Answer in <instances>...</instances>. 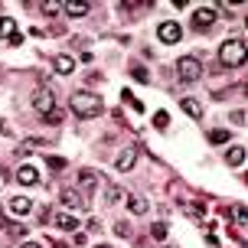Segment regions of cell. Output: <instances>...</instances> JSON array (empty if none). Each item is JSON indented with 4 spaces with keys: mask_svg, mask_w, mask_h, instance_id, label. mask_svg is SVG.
Instances as JSON below:
<instances>
[{
    "mask_svg": "<svg viewBox=\"0 0 248 248\" xmlns=\"http://www.w3.org/2000/svg\"><path fill=\"white\" fill-rule=\"evenodd\" d=\"M101 98L95 92H72V98H69V111L75 118H98L101 114Z\"/></svg>",
    "mask_w": 248,
    "mask_h": 248,
    "instance_id": "6da1fadb",
    "label": "cell"
},
{
    "mask_svg": "<svg viewBox=\"0 0 248 248\" xmlns=\"http://www.w3.org/2000/svg\"><path fill=\"white\" fill-rule=\"evenodd\" d=\"M245 59H248L245 39H225L219 46V65L222 69H238V65H245Z\"/></svg>",
    "mask_w": 248,
    "mask_h": 248,
    "instance_id": "7a4b0ae2",
    "label": "cell"
},
{
    "mask_svg": "<svg viewBox=\"0 0 248 248\" xmlns=\"http://www.w3.org/2000/svg\"><path fill=\"white\" fill-rule=\"evenodd\" d=\"M176 78L186 82V85L199 82V78H202V62H199L196 56H183V59L176 62Z\"/></svg>",
    "mask_w": 248,
    "mask_h": 248,
    "instance_id": "3957f363",
    "label": "cell"
},
{
    "mask_svg": "<svg viewBox=\"0 0 248 248\" xmlns=\"http://www.w3.org/2000/svg\"><path fill=\"white\" fill-rule=\"evenodd\" d=\"M33 108H36V114L46 118V114L56 108V92H52L49 85H39L36 92H33Z\"/></svg>",
    "mask_w": 248,
    "mask_h": 248,
    "instance_id": "277c9868",
    "label": "cell"
},
{
    "mask_svg": "<svg viewBox=\"0 0 248 248\" xmlns=\"http://www.w3.org/2000/svg\"><path fill=\"white\" fill-rule=\"evenodd\" d=\"M180 36H183V30H180V23H173V20H167V23L157 26V39H160L163 46H173V43H180Z\"/></svg>",
    "mask_w": 248,
    "mask_h": 248,
    "instance_id": "5b68a950",
    "label": "cell"
},
{
    "mask_svg": "<svg viewBox=\"0 0 248 248\" xmlns=\"http://www.w3.org/2000/svg\"><path fill=\"white\" fill-rule=\"evenodd\" d=\"M137 154H140V150H137L134 144H131V147H124V150H121V157L114 160V170H121V173H127V170H134Z\"/></svg>",
    "mask_w": 248,
    "mask_h": 248,
    "instance_id": "8992f818",
    "label": "cell"
},
{
    "mask_svg": "<svg viewBox=\"0 0 248 248\" xmlns=\"http://www.w3.org/2000/svg\"><path fill=\"white\" fill-rule=\"evenodd\" d=\"M13 176H16V183H20V186H36L39 183V170L33 167V163H23Z\"/></svg>",
    "mask_w": 248,
    "mask_h": 248,
    "instance_id": "52a82bcc",
    "label": "cell"
},
{
    "mask_svg": "<svg viewBox=\"0 0 248 248\" xmlns=\"http://www.w3.org/2000/svg\"><path fill=\"white\" fill-rule=\"evenodd\" d=\"M216 16H219V13L212 10V7H199V10H193V26L206 30V26H212V23H216Z\"/></svg>",
    "mask_w": 248,
    "mask_h": 248,
    "instance_id": "ba28073f",
    "label": "cell"
},
{
    "mask_svg": "<svg viewBox=\"0 0 248 248\" xmlns=\"http://www.w3.org/2000/svg\"><path fill=\"white\" fill-rule=\"evenodd\" d=\"M52 225L62 229V232H75V229H78V219L69 216V212H56V216H52Z\"/></svg>",
    "mask_w": 248,
    "mask_h": 248,
    "instance_id": "9c48e42d",
    "label": "cell"
},
{
    "mask_svg": "<svg viewBox=\"0 0 248 248\" xmlns=\"http://www.w3.org/2000/svg\"><path fill=\"white\" fill-rule=\"evenodd\" d=\"M30 209H33V199L30 196H10V212L13 216H26Z\"/></svg>",
    "mask_w": 248,
    "mask_h": 248,
    "instance_id": "30bf717a",
    "label": "cell"
},
{
    "mask_svg": "<svg viewBox=\"0 0 248 248\" xmlns=\"http://www.w3.org/2000/svg\"><path fill=\"white\" fill-rule=\"evenodd\" d=\"M88 10H92V7L82 3V0H69V3H62V13H69V16H75V20H78V16H85Z\"/></svg>",
    "mask_w": 248,
    "mask_h": 248,
    "instance_id": "8fae6325",
    "label": "cell"
},
{
    "mask_svg": "<svg viewBox=\"0 0 248 248\" xmlns=\"http://www.w3.org/2000/svg\"><path fill=\"white\" fill-rule=\"evenodd\" d=\"M225 163H229V167H242V163H245V147H242V144L229 147L225 150Z\"/></svg>",
    "mask_w": 248,
    "mask_h": 248,
    "instance_id": "7c38bea8",
    "label": "cell"
},
{
    "mask_svg": "<svg viewBox=\"0 0 248 248\" xmlns=\"http://www.w3.org/2000/svg\"><path fill=\"white\" fill-rule=\"evenodd\" d=\"M59 199H62V206H69V209L82 206V196H78V189H72V186H65V189L59 193Z\"/></svg>",
    "mask_w": 248,
    "mask_h": 248,
    "instance_id": "4fadbf2b",
    "label": "cell"
},
{
    "mask_svg": "<svg viewBox=\"0 0 248 248\" xmlns=\"http://www.w3.org/2000/svg\"><path fill=\"white\" fill-rule=\"evenodd\" d=\"M127 209L134 212V216H144V212L150 209V202L144 196H127Z\"/></svg>",
    "mask_w": 248,
    "mask_h": 248,
    "instance_id": "5bb4252c",
    "label": "cell"
},
{
    "mask_svg": "<svg viewBox=\"0 0 248 248\" xmlns=\"http://www.w3.org/2000/svg\"><path fill=\"white\" fill-rule=\"evenodd\" d=\"M52 65H56V72H59V75H72L75 59H72V56H56V62H52Z\"/></svg>",
    "mask_w": 248,
    "mask_h": 248,
    "instance_id": "9a60e30c",
    "label": "cell"
},
{
    "mask_svg": "<svg viewBox=\"0 0 248 248\" xmlns=\"http://www.w3.org/2000/svg\"><path fill=\"white\" fill-rule=\"evenodd\" d=\"M180 108H183L189 118H202V105L196 98H180Z\"/></svg>",
    "mask_w": 248,
    "mask_h": 248,
    "instance_id": "2e32d148",
    "label": "cell"
},
{
    "mask_svg": "<svg viewBox=\"0 0 248 248\" xmlns=\"http://www.w3.org/2000/svg\"><path fill=\"white\" fill-rule=\"evenodd\" d=\"M13 33H16V23H13L10 16H0V36H3V39H10Z\"/></svg>",
    "mask_w": 248,
    "mask_h": 248,
    "instance_id": "e0dca14e",
    "label": "cell"
},
{
    "mask_svg": "<svg viewBox=\"0 0 248 248\" xmlns=\"http://www.w3.org/2000/svg\"><path fill=\"white\" fill-rule=\"evenodd\" d=\"M39 10L46 13V16H59V13H62V3H56V0H43V3H39Z\"/></svg>",
    "mask_w": 248,
    "mask_h": 248,
    "instance_id": "ac0fdd59",
    "label": "cell"
},
{
    "mask_svg": "<svg viewBox=\"0 0 248 248\" xmlns=\"http://www.w3.org/2000/svg\"><path fill=\"white\" fill-rule=\"evenodd\" d=\"M78 183H82L88 193H92V189H95V183H98V176L92 173V170H82V173H78Z\"/></svg>",
    "mask_w": 248,
    "mask_h": 248,
    "instance_id": "d6986e66",
    "label": "cell"
},
{
    "mask_svg": "<svg viewBox=\"0 0 248 248\" xmlns=\"http://www.w3.org/2000/svg\"><path fill=\"white\" fill-rule=\"evenodd\" d=\"M229 131L225 127H216V131H209V144H229Z\"/></svg>",
    "mask_w": 248,
    "mask_h": 248,
    "instance_id": "ffe728a7",
    "label": "cell"
},
{
    "mask_svg": "<svg viewBox=\"0 0 248 248\" xmlns=\"http://www.w3.org/2000/svg\"><path fill=\"white\" fill-rule=\"evenodd\" d=\"M167 124H170V114H167V111L154 114V127H157V131H167Z\"/></svg>",
    "mask_w": 248,
    "mask_h": 248,
    "instance_id": "44dd1931",
    "label": "cell"
},
{
    "mask_svg": "<svg viewBox=\"0 0 248 248\" xmlns=\"http://www.w3.org/2000/svg\"><path fill=\"white\" fill-rule=\"evenodd\" d=\"M124 196H127V193H124L121 186H111V189H108V196H105V199H108V202H111V206H114V202H121Z\"/></svg>",
    "mask_w": 248,
    "mask_h": 248,
    "instance_id": "7402d4cb",
    "label": "cell"
},
{
    "mask_svg": "<svg viewBox=\"0 0 248 248\" xmlns=\"http://www.w3.org/2000/svg\"><path fill=\"white\" fill-rule=\"evenodd\" d=\"M232 219H235L238 225L248 222V209H245V206H232Z\"/></svg>",
    "mask_w": 248,
    "mask_h": 248,
    "instance_id": "603a6c76",
    "label": "cell"
},
{
    "mask_svg": "<svg viewBox=\"0 0 248 248\" xmlns=\"http://www.w3.org/2000/svg\"><path fill=\"white\" fill-rule=\"evenodd\" d=\"M131 75H134L137 82H147V78H150V72L144 69V65H131Z\"/></svg>",
    "mask_w": 248,
    "mask_h": 248,
    "instance_id": "cb8c5ba5",
    "label": "cell"
},
{
    "mask_svg": "<svg viewBox=\"0 0 248 248\" xmlns=\"http://www.w3.org/2000/svg\"><path fill=\"white\" fill-rule=\"evenodd\" d=\"M150 235H154V238H167V222H154Z\"/></svg>",
    "mask_w": 248,
    "mask_h": 248,
    "instance_id": "d4e9b609",
    "label": "cell"
},
{
    "mask_svg": "<svg viewBox=\"0 0 248 248\" xmlns=\"http://www.w3.org/2000/svg\"><path fill=\"white\" fill-rule=\"evenodd\" d=\"M124 101H127V105H134L137 111L144 114V101H140V98H134V95H131V92H124Z\"/></svg>",
    "mask_w": 248,
    "mask_h": 248,
    "instance_id": "484cf974",
    "label": "cell"
},
{
    "mask_svg": "<svg viewBox=\"0 0 248 248\" xmlns=\"http://www.w3.org/2000/svg\"><path fill=\"white\" fill-rule=\"evenodd\" d=\"M43 121H46V124H59V121H62V111H59V108H52V111L46 114Z\"/></svg>",
    "mask_w": 248,
    "mask_h": 248,
    "instance_id": "4316f807",
    "label": "cell"
},
{
    "mask_svg": "<svg viewBox=\"0 0 248 248\" xmlns=\"http://www.w3.org/2000/svg\"><path fill=\"white\" fill-rule=\"evenodd\" d=\"M114 232L127 238V235H131V225H127V222H114Z\"/></svg>",
    "mask_w": 248,
    "mask_h": 248,
    "instance_id": "83f0119b",
    "label": "cell"
},
{
    "mask_svg": "<svg viewBox=\"0 0 248 248\" xmlns=\"http://www.w3.org/2000/svg\"><path fill=\"white\" fill-rule=\"evenodd\" d=\"M46 163H49L52 170H65V160H62V157H49Z\"/></svg>",
    "mask_w": 248,
    "mask_h": 248,
    "instance_id": "f1b7e54d",
    "label": "cell"
},
{
    "mask_svg": "<svg viewBox=\"0 0 248 248\" xmlns=\"http://www.w3.org/2000/svg\"><path fill=\"white\" fill-rule=\"evenodd\" d=\"M232 121H235V124H245V111H232Z\"/></svg>",
    "mask_w": 248,
    "mask_h": 248,
    "instance_id": "f546056e",
    "label": "cell"
},
{
    "mask_svg": "<svg viewBox=\"0 0 248 248\" xmlns=\"http://www.w3.org/2000/svg\"><path fill=\"white\" fill-rule=\"evenodd\" d=\"M20 248H46V245H39V242H23Z\"/></svg>",
    "mask_w": 248,
    "mask_h": 248,
    "instance_id": "4dcf8cb0",
    "label": "cell"
},
{
    "mask_svg": "<svg viewBox=\"0 0 248 248\" xmlns=\"http://www.w3.org/2000/svg\"><path fill=\"white\" fill-rule=\"evenodd\" d=\"M3 131H7V121H3V118H0V134H3Z\"/></svg>",
    "mask_w": 248,
    "mask_h": 248,
    "instance_id": "1f68e13d",
    "label": "cell"
},
{
    "mask_svg": "<svg viewBox=\"0 0 248 248\" xmlns=\"http://www.w3.org/2000/svg\"><path fill=\"white\" fill-rule=\"evenodd\" d=\"M95 248H108V245H95Z\"/></svg>",
    "mask_w": 248,
    "mask_h": 248,
    "instance_id": "d6a6232c",
    "label": "cell"
},
{
    "mask_svg": "<svg viewBox=\"0 0 248 248\" xmlns=\"http://www.w3.org/2000/svg\"><path fill=\"white\" fill-rule=\"evenodd\" d=\"M59 248H65V245H59Z\"/></svg>",
    "mask_w": 248,
    "mask_h": 248,
    "instance_id": "836d02e7",
    "label": "cell"
}]
</instances>
